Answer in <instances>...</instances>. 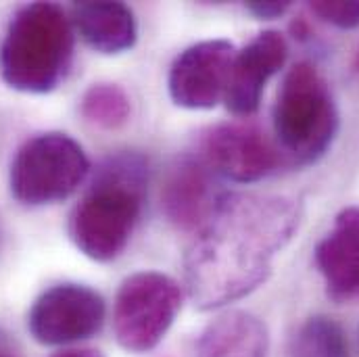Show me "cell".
<instances>
[{"label":"cell","mask_w":359,"mask_h":357,"mask_svg":"<svg viewBox=\"0 0 359 357\" xmlns=\"http://www.w3.org/2000/svg\"><path fill=\"white\" fill-rule=\"evenodd\" d=\"M301 217L303 205L294 196L222 194L184 255V280L192 303L211 311L259 288L278 253L292 241Z\"/></svg>","instance_id":"1"},{"label":"cell","mask_w":359,"mask_h":357,"mask_svg":"<svg viewBox=\"0 0 359 357\" xmlns=\"http://www.w3.org/2000/svg\"><path fill=\"white\" fill-rule=\"evenodd\" d=\"M144 157L121 153L107 159L69 217V236L92 262H113L128 247L147 198Z\"/></svg>","instance_id":"2"},{"label":"cell","mask_w":359,"mask_h":357,"mask_svg":"<svg viewBox=\"0 0 359 357\" xmlns=\"http://www.w3.org/2000/svg\"><path fill=\"white\" fill-rule=\"evenodd\" d=\"M74 61V23L55 2H32L15 11L0 42V78L13 90L46 94Z\"/></svg>","instance_id":"3"},{"label":"cell","mask_w":359,"mask_h":357,"mask_svg":"<svg viewBox=\"0 0 359 357\" xmlns=\"http://www.w3.org/2000/svg\"><path fill=\"white\" fill-rule=\"evenodd\" d=\"M339 109L328 82L311 63H297L273 102L276 144L286 161L309 166L332 147Z\"/></svg>","instance_id":"4"},{"label":"cell","mask_w":359,"mask_h":357,"mask_svg":"<svg viewBox=\"0 0 359 357\" xmlns=\"http://www.w3.org/2000/svg\"><path fill=\"white\" fill-rule=\"evenodd\" d=\"M90 172V161L78 140L63 132L38 134L17 151L8 186L27 207L55 205L72 196Z\"/></svg>","instance_id":"5"},{"label":"cell","mask_w":359,"mask_h":357,"mask_svg":"<svg viewBox=\"0 0 359 357\" xmlns=\"http://www.w3.org/2000/svg\"><path fill=\"white\" fill-rule=\"evenodd\" d=\"M182 309V288L168 274L136 271L115 297L113 332L130 353L153 351L168 335Z\"/></svg>","instance_id":"6"},{"label":"cell","mask_w":359,"mask_h":357,"mask_svg":"<svg viewBox=\"0 0 359 357\" xmlns=\"http://www.w3.org/2000/svg\"><path fill=\"white\" fill-rule=\"evenodd\" d=\"M198 159L222 178L251 184L268 178L286 159L257 123H219L201 138Z\"/></svg>","instance_id":"7"},{"label":"cell","mask_w":359,"mask_h":357,"mask_svg":"<svg viewBox=\"0 0 359 357\" xmlns=\"http://www.w3.org/2000/svg\"><path fill=\"white\" fill-rule=\"evenodd\" d=\"M107 307L102 297L84 284H57L44 290L27 314V328L40 345L59 347L98 335Z\"/></svg>","instance_id":"8"},{"label":"cell","mask_w":359,"mask_h":357,"mask_svg":"<svg viewBox=\"0 0 359 357\" xmlns=\"http://www.w3.org/2000/svg\"><path fill=\"white\" fill-rule=\"evenodd\" d=\"M236 48L228 40H203L182 50L170 69L172 100L192 111L224 102Z\"/></svg>","instance_id":"9"},{"label":"cell","mask_w":359,"mask_h":357,"mask_svg":"<svg viewBox=\"0 0 359 357\" xmlns=\"http://www.w3.org/2000/svg\"><path fill=\"white\" fill-rule=\"evenodd\" d=\"M286 57L288 44L276 29L257 34L243 50H236L224 96L226 109L236 117L253 115L266 84L284 67Z\"/></svg>","instance_id":"10"},{"label":"cell","mask_w":359,"mask_h":357,"mask_svg":"<svg viewBox=\"0 0 359 357\" xmlns=\"http://www.w3.org/2000/svg\"><path fill=\"white\" fill-rule=\"evenodd\" d=\"M316 266L337 303L359 301V207L343 209L316 247Z\"/></svg>","instance_id":"11"},{"label":"cell","mask_w":359,"mask_h":357,"mask_svg":"<svg viewBox=\"0 0 359 357\" xmlns=\"http://www.w3.org/2000/svg\"><path fill=\"white\" fill-rule=\"evenodd\" d=\"M217 198L209 170L198 157L178 161L161 190L163 211L180 230H198L213 213Z\"/></svg>","instance_id":"12"},{"label":"cell","mask_w":359,"mask_h":357,"mask_svg":"<svg viewBox=\"0 0 359 357\" xmlns=\"http://www.w3.org/2000/svg\"><path fill=\"white\" fill-rule=\"evenodd\" d=\"M72 23L100 55H121L138 40L136 17L123 2H78L72 8Z\"/></svg>","instance_id":"13"},{"label":"cell","mask_w":359,"mask_h":357,"mask_svg":"<svg viewBox=\"0 0 359 357\" xmlns=\"http://www.w3.org/2000/svg\"><path fill=\"white\" fill-rule=\"evenodd\" d=\"M266 324L249 311H228L213 320L196 343V357H268Z\"/></svg>","instance_id":"14"},{"label":"cell","mask_w":359,"mask_h":357,"mask_svg":"<svg viewBox=\"0 0 359 357\" xmlns=\"http://www.w3.org/2000/svg\"><path fill=\"white\" fill-rule=\"evenodd\" d=\"M82 115L92 126L117 130L128 123L132 115V100L126 90L111 82L92 84L82 96Z\"/></svg>","instance_id":"15"},{"label":"cell","mask_w":359,"mask_h":357,"mask_svg":"<svg viewBox=\"0 0 359 357\" xmlns=\"http://www.w3.org/2000/svg\"><path fill=\"white\" fill-rule=\"evenodd\" d=\"M292 357H351L343 328L326 318H309L292 339Z\"/></svg>","instance_id":"16"},{"label":"cell","mask_w":359,"mask_h":357,"mask_svg":"<svg viewBox=\"0 0 359 357\" xmlns=\"http://www.w3.org/2000/svg\"><path fill=\"white\" fill-rule=\"evenodd\" d=\"M313 15L322 21L337 25L341 29H358L359 27V0L341 2V0H320L309 4Z\"/></svg>","instance_id":"17"},{"label":"cell","mask_w":359,"mask_h":357,"mask_svg":"<svg viewBox=\"0 0 359 357\" xmlns=\"http://www.w3.org/2000/svg\"><path fill=\"white\" fill-rule=\"evenodd\" d=\"M288 8H290V2H276V0H268V2H262V0L247 2V11L251 15H255L257 19H278Z\"/></svg>","instance_id":"18"},{"label":"cell","mask_w":359,"mask_h":357,"mask_svg":"<svg viewBox=\"0 0 359 357\" xmlns=\"http://www.w3.org/2000/svg\"><path fill=\"white\" fill-rule=\"evenodd\" d=\"M55 357H102L98 351H92V349H76V351H65V353H59Z\"/></svg>","instance_id":"19"},{"label":"cell","mask_w":359,"mask_h":357,"mask_svg":"<svg viewBox=\"0 0 359 357\" xmlns=\"http://www.w3.org/2000/svg\"><path fill=\"white\" fill-rule=\"evenodd\" d=\"M0 357H17V356H15V353H11L6 347H2V345H0Z\"/></svg>","instance_id":"20"},{"label":"cell","mask_w":359,"mask_h":357,"mask_svg":"<svg viewBox=\"0 0 359 357\" xmlns=\"http://www.w3.org/2000/svg\"><path fill=\"white\" fill-rule=\"evenodd\" d=\"M353 67H355V72L359 74V48L358 53H355V59H353Z\"/></svg>","instance_id":"21"}]
</instances>
